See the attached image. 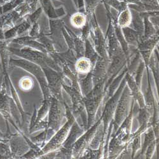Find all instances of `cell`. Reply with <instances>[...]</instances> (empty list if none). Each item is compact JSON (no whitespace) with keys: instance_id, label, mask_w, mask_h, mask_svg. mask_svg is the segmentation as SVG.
<instances>
[{"instance_id":"6da1fadb","label":"cell","mask_w":159,"mask_h":159,"mask_svg":"<svg viewBox=\"0 0 159 159\" xmlns=\"http://www.w3.org/2000/svg\"><path fill=\"white\" fill-rule=\"evenodd\" d=\"M106 81L94 85L89 93L84 97L85 108L87 113V130L94 124L98 107L105 95L104 85Z\"/></svg>"},{"instance_id":"7a4b0ae2","label":"cell","mask_w":159,"mask_h":159,"mask_svg":"<svg viewBox=\"0 0 159 159\" xmlns=\"http://www.w3.org/2000/svg\"><path fill=\"white\" fill-rule=\"evenodd\" d=\"M126 85V80L125 78H123L120 85H119L118 90H116L115 94L113 96L109 98L107 101V104L105 105V107L101 117L102 122L103 123V134H102V141L104 143L105 136L107 134V131L108 130L109 126L111 121L113 119L115 109L116 107V104L120 98L121 93L123 91L124 87Z\"/></svg>"},{"instance_id":"3957f363","label":"cell","mask_w":159,"mask_h":159,"mask_svg":"<svg viewBox=\"0 0 159 159\" xmlns=\"http://www.w3.org/2000/svg\"><path fill=\"white\" fill-rule=\"evenodd\" d=\"M131 99L132 96L128 86L125 85L118 101L112 120L113 127L115 129V132L127 116L130 110V104Z\"/></svg>"},{"instance_id":"277c9868","label":"cell","mask_w":159,"mask_h":159,"mask_svg":"<svg viewBox=\"0 0 159 159\" xmlns=\"http://www.w3.org/2000/svg\"><path fill=\"white\" fill-rule=\"evenodd\" d=\"M91 25V31L90 37L92 42H93V46L96 49L99 56L106 59H109L108 54V49L107 40L105 36H104L102 32L98 23L97 19L95 14L92 16V17L88 19Z\"/></svg>"},{"instance_id":"5b68a950","label":"cell","mask_w":159,"mask_h":159,"mask_svg":"<svg viewBox=\"0 0 159 159\" xmlns=\"http://www.w3.org/2000/svg\"><path fill=\"white\" fill-rule=\"evenodd\" d=\"M101 122L102 120L100 118L76 141L72 147V156L74 158H80L84 152L89 147V144Z\"/></svg>"},{"instance_id":"8992f818","label":"cell","mask_w":159,"mask_h":159,"mask_svg":"<svg viewBox=\"0 0 159 159\" xmlns=\"http://www.w3.org/2000/svg\"><path fill=\"white\" fill-rule=\"evenodd\" d=\"M66 114H67V118L68 119V122L62 127V128L57 132V134L45 146V147L43 150L44 153L57 148L61 144H62L63 141L67 137L73 122L75 121V118L69 110H67Z\"/></svg>"},{"instance_id":"52a82bcc","label":"cell","mask_w":159,"mask_h":159,"mask_svg":"<svg viewBox=\"0 0 159 159\" xmlns=\"http://www.w3.org/2000/svg\"><path fill=\"white\" fill-rule=\"evenodd\" d=\"M107 14L108 19L109 20V25H108L107 33V34H106L105 38H106V40H107L108 57H109V59H110L111 57L115 56H117L118 54H122V53H124V51L120 43H119L115 34L113 20H112L113 15L111 14V13H108V14Z\"/></svg>"},{"instance_id":"ba28073f","label":"cell","mask_w":159,"mask_h":159,"mask_svg":"<svg viewBox=\"0 0 159 159\" xmlns=\"http://www.w3.org/2000/svg\"><path fill=\"white\" fill-rule=\"evenodd\" d=\"M127 86L130 91V94L132 99L138 103L139 108H146L145 102L143 94L141 93L140 87L136 84L134 76L129 73L128 71L125 73L124 76Z\"/></svg>"},{"instance_id":"9c48e42d","label":"cell","mask_w":159,"mask_h":159,"mask_svg":"<svg viewBox=\"0 0 159 159\" xmlns=\"http://www.w3.org/2000/svg\"><path fill=\"white\" fill-rule=\"evenodd\" d=\"M110 63V60L99 57L96 62L93 69L92 70V77L94 85L103 81H106L107 66Z\"/></svg>"},{"instance_id":"30bf717a","label":"cell","mask_w":159,"mask_h":159,"mask_svg":"<svg viewBox=\"0 0 159 159\" xmlns=\"http://www.w3.org/2000/svg\"><path fill=\"white\" fill-rule=\"evenodd\" d=\"M85 131V130L84 128L80 127L76 122L75 121L71 127V132H70V134L64 143V148L72 149V147L74 143L84 133Z\"/></svg>"},{"instance_id":"8fae6325","label":"cell","mask_w":159,"mask_h":159,"mask_svg":"<svg viewBox=\"0 0 159 159\" xmlns=\"http://www.w3.org/2000/svg\"><path fill=\"white\" fill-rule=\"evenodd\" d=\"M50 121H49V128L54 129H56L59 124L61 119V112L60 111L59 106L57 101L54 99L52 101V107L50 111Z\"/></svg>"},{"instance_id":"7c38bea8","label":"cell","mask_w":159,"mask_h":159,"mask_svg":"<svg viewBox=\"0 0 159 159\" xmlns=\"http://www.w3.org/2000/svg\"><path fill=\"white\" fill-rule=\"evenodd\" d=\"M122 31L128 45H132L137 47L138 43L141 41L142 37L141 35L129 26L122 28Z\"/></svg>"},{"instance_id":"4fadbf2b","label":"cell","mask_w":159,"mask_h":159,"mask_svg":"<svg viewBox=\"0 0 159 159\" xmlns=\"http://www.w3.org/2000/svg\"><path fill=\"white\" fill-rule=\"evenodd\" d=\"M93 67L92 62L85 57L77 59L75 64V70L77 73L87 74L92 70Z\"/></svg>"},{"instance_id":"5bb4252c","label":"cell","mask_w":159,"mask_h":159,"mask_svg":"<svg viewBox=\"0 0 159 159\" xmlns=\"http://www.w3.org/2000/svg\"><path fill=\"white\" fill-rule=\"evenodd\" d=\"M130 10L132 15V20L129 27L136 31L142 37L144 31L143 18L141 16L139 12H138L134 10Z\"/></svg>"},{"instance_id":"9a60e30c","label":"cell","mask_w":159,"mask_h":159,"mask_svg":"<svg viewBox=\"0 0 159 159\" xmlns=\"http://www.w3.org/2000/svg\"><path fill=\"white\" fill-rule=\"evenodd\" d=\"M115 20L117 25L121 29L130 26L132 20V15L130 10L129 8V7L124 10L118 13L117 17H115Z\"/></svg>"},{"instance_id":"2e32d148","label":"cell","mask_w":159,"mask_h":159,"mask_svg":"<svg viewBox=\"0 0 159 159\" xmlns=\"http://www.w3.org/2000/svg\"><path fill=\"white\" fill-rule=\"evenodd\" d=\"M101 2L104 5L107 14L111 13V8L115 9L118 11V13L128 8V5L125 2H120L119 0H101Z\"/></svg>"},{"instance_id":"e0dca14e","label":"cell","mask_w":159,"mask_h":159,"mask_svg":"<svg viewBox=\"0 0 159 159\" xmlns=\"http://www.w3.org/2000/svg\"><path fill=\"white\" fill-rule=\"evenodd\" d=\"M144 21V31L141 40L148 39L154 35L158 34V30H157L152 22L150 20V17L147 16H143Z\"/></svg>"},{"instance_id":"ac0fdd59","label":"cell","mask_w":159,"mask_h":159,"mask_svg":"<svg viewBox=\"0 0 159 159\" xmlns=\"http://www.w3.org/2000/svg\"><path fill=\"white\" fill-rule=\"evenodd\" d=\"M79 84L82 95L84 96H85L94 87L92 71L90 73H87V76L84 78L82 79L81 80H80Z\"/></svg>"},{"instance_id":"d6986e66","label":"cell","mask_w":159,"mask_h":159,"mask_svg":"<svg viewBox=\"0 0 159 159\" xmlns=\"http://www.w3.org/2000/svg\"><path fill=\"white\" fill-rule=\"evenodd\" d=\"M85 54L84 57L89 59L94 66L96 62L100 57L94 48L93 45L91 43L89 38L87 39L85 41Z\"/></svg>"},{"instance_id":"ffe728a7","label":"cell","mask_w":159,"mask_h":159,"mask_svg":"<svg viewBox=\"0 0 159 159\" xmlns=\"http://www.w3.org/2000/svg\"><path fill=\"white\" fill-rule=\"evenodd\" d=\"M128 71V68L127 66H126L125 67H124V69L123 70L122 73L119 75V76H116L113 80L111 82V84H110V85L108 87V99L110 98L111 96H113V94H115V92H116L117 88L119 87V85H120L122 80H123V78L125 76V73Z\"/></svg>"},{"instance_id":"44dd1931","label":"cell","mask_w":159,"mask_h":159,"mask_svg":"<svg viewBox=\"0 0 159 159\" xmlns=\"http://www.w3.org/2000/svg\"><path fill=\"white\" fill-rule=\"evenodd\" d=\"M70 21L73 27L82 29L88 22V19L85 13L78 11L71 16Z\"/></svg>"},{"instance_id":"7402d4cb","label":"cell","mask_w":159,"mask_h":159,"mask_svg":"<svg viewBox=\"0 0 159 159\" xmlns=\"http://www.w3.org/2000/svg\"><path fill=\"white\" fill-rule=\"evenodd\" d=\"M75 43V50L76 52L77 59L84 57L85 54V40L82 38V37H78L75 35L74 38Z\"/></svg>"},{"instance_id":"603a6c76","label":"cell","mask_w":159,"mask_h":159,"mask_svg":"<svg viewBox=\"0 0 159 159\" xmlns=\"http://www.w3.org/2000/svg\"><path fill=\"white\" fill-rule=\"evenodd\" d=\"M85 1V14L87 19H90L94 14L97 6L100 3L101 0H84Z\"/></svg>"},{"instance_id":"cb8c5ba5","label":"cell","mask_w":159,"mask_h":159,"mask_svg":"<svg viewBox=\"0 0 159 159\" xmlns=\"http://www.w3.org/2000/svg\"><path fill=\"white\" fill-rule=\"evenodd\" d=\"M156 139H157L155 137V135L154 134V132L153 130V129H150V130H148L147 133L145 134V138H144V143L143 144V147H142V150L141 152V153H139V155L137 157L138 158H141L142 156H143V155H144L146 150H147V147L149 146V144L152 143L153 141L156 140Z\"/></svg>"},{"instance_id":"d4e9b609","label":"cell","mask_w":159,"mask_h":159,"mask_svg":"<svg viewBox=\"0 0 159 159\" xmlns=\"http://www.w3.org/2000/svg\"><path fill=\"white\" fill-rule=\"evenodd\" d=\"M20 88L24 91H28L32 89L33 86V82L32 80L28 76L22 78L19 82Z\"/></svg>"},{"instance_id":"484cf974","label":"cell","mask_w":159,"mask_h":159,"mask_svg":"<svg viewBox=\"0 0 159 159\" xmlns=\"http://www.w3.org/2000/svg\"><path fill=\"white\" fill-rule=\"evenodd\" d=\"M145 68V64L143 61H141L139 62V64L138 65L137 70H136V76L134 77L135 82L136 84L140 87H141V80H142V76L143 74V71Z\"/></svg>"},{"instance_id":"4316f807","label":"cell","mask_w":159,"mask_h":159,"mask_svg":"<svg viewBox=\"0 0 159 159\" xmlns=\"http://www.w3.org/2000/svg\"><path fill=\"white\" fill-rule=\"evenodd\" d=\"M141 136H137L132 139V158H134L136 152L141 148Z\"/></svg>"},{"instance_id":"83f0119b","label":"cell","mask_w":159,"mask_h":159,"mask_svg":"<svg viewBox=\"0 0 159 159\" xmlns=\"http://www.w3.org/2000/svg\"><path fill=\"white\" fill-rule=\"evenodd\" d=\"M158 141V139H156L149 144V146L147 147V150H146V152H145V153H144L146 158H148V159L152 158V156H153V155L155 152V148H156V146L157 144Z\"/></svg>"},{"instance_id":"f1b7e54d","label":"cell","mask_w":159,"mask_h":159,"mask_svg":"<svg viewBox=\"0 0 159 159\" xmlns=\"http://www.w3.org/2000/svg\"><path fill=\"white\" fill-rule=\"evenodd\" d=\"M127 5H139L142 2L141 0H125Z\"/></svg>"},{"instance_id":"f546056e","label":"cell","mask_w":159,"mask_h":159,"mask_svg":"<svg viewBox=\"0 0 159 159\" xmlns=\"http://www.w3.org/2000/svg\"><path fill=\"white\" fill-rule=\"evenodd\" d=\"M120 2H125V0H119Z\"/></svg>"}]
</instances>
